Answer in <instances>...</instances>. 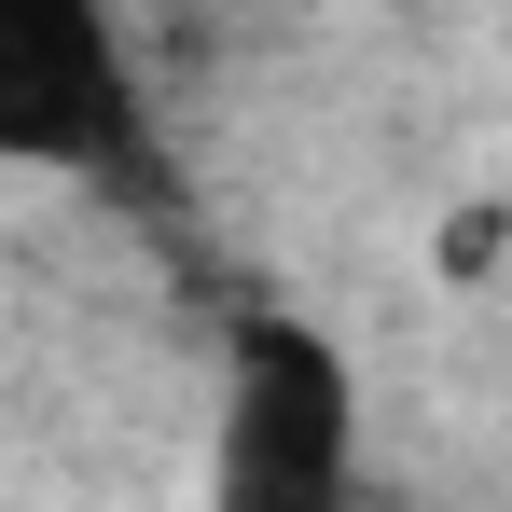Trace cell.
I'll return each mask as SVG.
<instances>
[{"mask_svg": "<svg viewBox=\"0 0 512 512\" xmlns=\"http://www.w3.org/2000/svg\"><path fill=\"white\" fill-rule=\"evenodd\" d=\"M0 167L84 180V194H153L167 180L125 0H0Z\"/></svg>", "mask_w": 512, "mask_h": 512, "instance_id": "2", "label": "cell"}, {"mask_svg": "<svg viewBox=\"0 0 512 512\" xmlns=\"http://www.w3.org/2000/svg\"><path fill=\"white\" fill-rule=\"evenodd\" d=\"M194 512H360V360L319 319H236Z\"/></svg>", "mask_w": 512, "mask_h": 512, "instance_id": "1", "label": "cell"}]
</instances>
